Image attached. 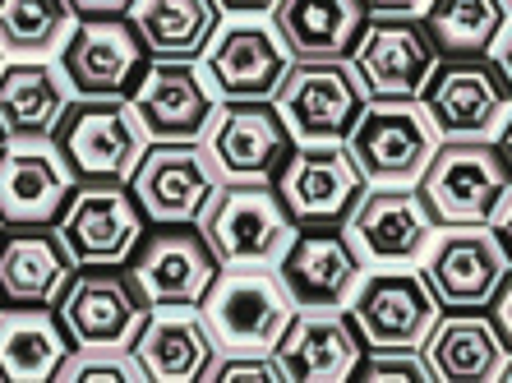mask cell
Instances as JSON below:
<instances>
[{"mask_svg":"<svg viewBox=\"0 0 512 383\" xmlns=\"http://www.w3.org/2000/svg\"><path fill=\"white\" fill-rule=\"evenodd\" d=\"M194 227L208 240V250L217 254L222 268H273L282 259V250L291 245V236L300 231L273 180H222L213 199L203 204Z\"/></svg>","mask_w":512,"mask_h":383,"instance_id":"obj_1","label":"cell"},{"mask_svg":"<svg viewBox=\"0 0 512 383\" xmlns=\"http://www.w3.org/2000/svg\"><path fill=\"white\" fill-rule=\"evenodd\" d=\"M434 227H485L499 199H508V153L494 139H439L416 180Z\"/></svg>","mask_w":512,"mask_h":383,"instance_id":"obj_2","label":"cell"},{"mask_svg":"<svg viewBox=\"0 0 512 383\" xmlns=\"http://www.w3.org/2000/svg\"><path fill=\"white\" fill-rule=\"evenodd\" d=\"M342 144L365 185H416L439 148V130L420 97H370Z\"/></svg>","mask_w":512,"mask_h":383,"instance_id":"obj_3","label":"cell"},{"mask_svg":"<svg viewBox=\"0 0 512 383\" xmlns=\"http://www.w3.org/2000/svg\"><path fill=\"white\" fill-rule=\"evenodd\" d=\"M51 144L74 180H130L134 162L148 148V134L130 97H70L51 130Z\"/></svg>","mask_w":512,"mask_h":383,"instance_id":"obj_4","label":"cell"},{"mask_svg":"<svg viewBox=\"0 0 512 383\" xmlns=\"http://www.w3.org/2000/svg\"><path fill=\"white\" fill-rule=\"evenodd\" d=\"M203 319L213 328L217 351H273L282 328L291 324V296H286L277 268L245 264V268H217L213 287L199 300Z\"/></svg>","mask_w":512,"mask_h":383,"instance_id":"obj_5","label":"cell"},{"mask_svg":"<svg viewBox=\"0 0 512 383\" xmlns=\"http://www.w3.org/2000/svg\"><path fill=\"white\" fill-rule=\"evenodd\" d=\"M370 93L356 79L351 60H291L273 107L296 144H342Z\"/></svg>","mask_w":512,"mask_h":383,"instance_id":"obj_6","label":"cell"},{"mask_svg":"<svg viewBox=\"0 0 512 383\" xmlns=\"http://www.w3.org/2000/svg\"><path fill=\"white\" fill-rule=\"evenodd\" d=\"M51 310L74 347H130L148 300L139 296L125 264H84L65 277Z\"/></svg>","mask_w":512,"mask_h":383,"instance_id":"obj_7","label":"cell"},{"mask_svg":"<svg viewBox=\"0 0 512 383\" xmlns=\"http://www.w3.org/2000/svg\"><path fill=\"white\" fill-rule=\"evenodd\" d=\"M148 47L130 14H97L79 19L56 51V65L65 74L74 97H130L148 70Z\"/></svg>","mask_w":512,"mask_h":383,"instance_id":"obj_8","label":"cell"},{"mask_svg":"<svg viewBox=\"0 0 512 383\" xmlns=\"http://www.w3.org/2000/svg\"><path fill=\"white\" fill-rule=\"evenodd\" d=\"M51 227H56L65 254L74 259V268L125 264L148 227V217L139 213L125 180H79Z\"/></svg>","mask_w":512,"mask_h":383,"instance_id":"obj_9","label":"cell"},{"mask_svg":"<svg viewBox=\"0 0 512 383\" xmlns=\"http://www.w3.org/2000/svg\"><path fill=\"white\" fill-rule=\"evenodd\" d=\"M420 107L439 139H494L508 125V74L485 56H443L420 93Z\"/></svg>","mask_w":512,"mask_h":383,"instance_id":"obj_10","label":"cell"},{"mask_svg":"<svg viewBox=\"0 0 512 383\" xmlns=\"http://www.w3.org/2000/svg\"><path fill=\"white\" fill-rule=\"evenodd\" d=\"M125 185H130L134 204L153 227H185V222H199L203 204L213 199L222 176H217L213 157L199 139H185V144L148 139Z\"/></svg>","mask_w":512,"mask_h":383,"instance_id":"obj_11","label":"cell"},{"mask_svg":"<svg viewBox=\"0 0 512 383\" xmlns=\"http://www.w3.org/2000/svg\"><path fill=\"white\" fill-rule=\"evenodd\" d=\"M342 231L356 245L360 264L374 268H416L429 240L439 236L416 185H365Z\"/></svg>","mask_w":512,"mask_h":383,"instance_id":"obj_12","label":"cell"},{"mask_svg":"<svg viewBox=\"0 0 512 383\" xmlns=\"http://www.w3.org/2000/svg\"><path fill=\"white\" fill-rule=\"evenodd\" d=\"M439 314V300L420 268L360 273L356 291L346 300V319L356 324L365 347H420Z\"/></svg>","mask_w":512,"mask_h":383,"instance_id":"obj_13","label":"cell"},{"mask_svg":"<svg viewBox=\"0 0 512 383\" xmlns=\"http://www.w3.org/2000/svg\"><path fill=\"white\" fill-rule=\"evenodd\" d=\"M74 185L51 134H10L0 144V227H51Z\"/></svg>","mask_w":512,"mask_h":383,"instance_id":"obj_14","label":"cell"},{"mask_svg":"<svg viewBox=\"0 0 512 383\" xmlns=\"http://www.w3.org/2000/svg\"><path fill=\"white\" fill-rule=\"evenodd\" d=\"M222 180H273L296 153V139L277 116L273 97L259 102H222L199 139Z\"/></svg>","mask_w":512,"mask_h":383,"instance_id":"obj_15","label":"cell"},{"mask_svg":"<svg viewBox=\"0 0 512 383\" xmlns=\"http://www.w3.org/2000/svg\"><path fill=\"white\" fill-rule=\"evenodd\" d=\"M439 60L420 14H370L351 51V70L370 97H420Z\"/></svg>","mask_w":512,"mask_h":383,"instance_id":"obj_16","label":"cell"},{"mask_svg":"<svg viewBox=\"0 0 512 383\" xmlns=\"http://www.w3.org/2000/svg\"><path fill=\"white\" fill-rule=\"evenodd\" d=\"M217 254L208 250V240L199 236L194 222L185 227H157L143 231L139 245L125 259V273L134 277L139 296L153 305H199L203 291L217 277Z\"/></svg>","mask_w":512,"mask_h":383,"instance_id":"obj_17","label":"cell"},{"mask_svg":"<svg viewBox=\"0 0 512 383\" xmlns=\"http://www.w3.org/2000/svg\"><path fill=\"white\" fill-rule=\"evenodd\" d=\"M273 185L296 227H342L365 194V176L356 171L346 144H296Z\"/></svg>","mask_w":512,"mask_h":383,"instance_id":"obj_18","label":"cell"},{"mask_svg":"<svg viewBox=\"0 0 512 383\" xmlns=\"http://www.w3.org/2000/svg\"><path fill=\"white\" fill-rule=\"evenodd\" d=\"M443 236L429 240L420 273L439 300V310H485L499 282H508L503 240L485 227H439Z\"/></svg>","mask_w":512,"mask_h":383,"instance_id":"obj_19","label":"cell"},{"mask_svg":"<svg viewBox=\"0 0 512 383\" xmlns=\"http://www.w3.org/2000/svg\"><path fill=\"white\" fill-rule=\"evenodd\" d=\"M273 268L296 310H346L365 273L342 227H300Z\"/></svg>","mask_w":512,"mask_h":383,"instance_id":"obj_20","label":"cell"},{"mask_svg":"<svg viewBox=\"0 0 512 383\" xmlns=\"http://www.w3.org/2000/svg\"><path fill=\"white\" fill-rule=\"evenodd\" d=\"M130 107L148 139L185 144V139H203L217 111V93L203 79L199 60H148L139 88L130 93Z\"/></svg>","mask_w":512,"mask_h":383,"instance_id":"obj_21","label":"cell"},{"mask_svg":"<svg viewBox=\"0 0 512 383\" xmlns=\"http://www.w3.org/2000/svg\"><path fill=\"white\" fill-rule=\"evenodd\" d=\"M199 65H203V79L213 84V93H222L227 102H259V97L277 93L291 56L277 42L273 24H263V19H231L227 28L213 33Z\"/></svg>","mask_w":512,"mask_h":383,"instance_id":"obj_22","label":"cell"},{"mask_svg":"<svg viewBox=\"0 0 512 383\" xmlns=\"http://www.w3.org/2000/svg\"><path fill=\"white\" fill-rule=\"evenodd\" d=\"M143 379L153 383H199L217 356L213 328L199 305H153L130 342Z\"/></svg>","mask_w":512,"mask_h":383,"instance_id":"obj_23","label":"cell"},{"mask_svg":"<svg viewBox=\"0 0 512 383\" xmlns=\"http://www.w3.org/2000/svg\"><path fill=\"white\" fill-rule=\"evenodd\" d=\"M356 324L342 310H296L282 337L273 342V360L282 365L286 383H337L351 379V365L360 360Z\"/></svg>","mask_w":512,"mask_h":383,"instance_id":"obj_24","label":"cell"},{"mask_svg":"<svg viewBox=\"0 0 512 383\" xmlns=\"http://www.w3.org/2000/svg\"><path fill=\"white\" fill-rule=\"evenodd\" d=\"M439 383H494L508 374V337L480 310H448L420 342Z\"/></svg>","mask_w":512,"mask_h":383,"instance_id":"obj_25","label":"cell"},{"mask_svg":"<svg viewBox=\"0 0 512 383\" xmlns=\"http://www.w3.org/2000/svg\"><path fill=\"white\" fill-rule=\"evenodd\" d=\"M268 14L291 60H351L370 24L365 0H277Z\"/></svg>","mask_w":512,"mask_h":383,"instance_id":"obj_26","label":"cell"},{"mask_svg":"<svg viewBox=\"0 0 512 383\" xmlns=\"http://www.w3.org/2000/svg\"><path fill=\"white\" fill-rule=\"evenodd\" d=\"M74 273L56 227H10L0 240V300L5 305H51Z\"/></svg>","mask_w":512,"mask_h":383,"instance_id":"obj_27","label":"cell"},{"mask_svg":"<svg viewBox=\"0 0 512 383\" xmlns=\"http://www.w3.org/2000/svg\"><path fill=\"white\" fill-rule=\"evenodd\" d=\"M70 337L51 305L0 310V383H47L70 356Z\"/></svg>","mask_w":512,"mask_h":383,"instance_id":"obj_28","label":"cell"},{"mask_svg":"<svg viewBox=\"0 0 512 383\" xmlns=\"http://www.w3.org/2000/svg\"><path fill=\"white\" fill-rule=\"evenodd\" d=\"M70 84L56 60H5L0 70V130L10 134H51L60 111L70 107Z\"/></svg>","mask_w":512,"mask_h":383,"instance_id":"obj_29","label":"cell"},{"mask_svg":"<svg viewBox=\"0 0 512 383\" xmlns=\"http://www.w3.org/2000/svg\"><path fill=\"white\" fill-rule=\"evenodd\" d=\"M130 24L153 60H199L222 28V10L217 0H134Z\"/></svg>","mask_w":512,"mask_h":383,"instance_id":"obj_30","label":"cell"},{"mask_svg":"<svg viewBox=\"0 0 512 383\" xmlns=\"http://www.w3.org/2000/svg\"><path fill=\"white\" fill-rule=\"evenodd\" d=\"M420 24L439 56H485L499 28H508V0H425Z\"/></svg>","mask_w":512,"mask_h":383,"instance_id":"obj_31","label":"cell"},{"mask_svg":"<svg viewBox=\"0 0 512 383\" xmlns=\"http://www.w3.org/2000/svg\"><path fill=\"white\" fill-rule=\"evenodd\" d=\"M74 24L70 0H0V51L5 60H56Z\"/></svg>","mask_w":512,"mask_h":383,"instance_id":"obj_32","label":"cell"},{"mask_svg":"<svg viewBox=\"0 0 512 383\" xmlns=\"http://www.w3.org/2000/svg\"><path fill=\"white\" fill-rule=\"evenodd\" d=\"M60 383H143L130 347H70L56 370Z\"/></svg>","mask_w":512,"mask_h":383,"instance_id":"obj_33","label":"cell"},{"mask_svg":"<svg viewBox=\"0 0 512 383\" xmlns=\"http://www.w3.org/2000/svg\"><path fill=\"white\" fill-rule=\"evenodd\" d=\"M351 379L365 383H434L420 347H365L351 365Z\"/></svg>","mask_w":512,"mask_h":383,"instance_id":"obj_34","label":"cell"},{"mask_svg":"<svg viewBox=\"0 0 512 383\" xmlns=\"http://www.w3.org/2000/svg\"><path fill=\"white\" fill-rule=\"evenodd\" d=\"M203 383H286L273 351H217Z\"/></svg>","mask_w":512,"mask_h":383,"instance_id":"obj_35","label":"cell"},{"mask_svg":"<svg viewBox=\"0 0 512 383\" xmlns=\"http://www.w3.org/2000/svg\"><path fill=\"white\" fill-rule=\"evenodd\" d=\"M134 0H70V10L79 19H97V14H130Z\"/></svg>","mask_w":512,"mask_h":383,"instance_id":"obj_36","label":"cell"},{"mask_svg":"<svg viewBox=\"0 0 512 383\" xmlns=\"http://www.w3.org/2000/svg\"><path fill=\"white\" fill-rule=\"evenodd\" d=\"M273 5H277V0H217V10L236 14V19H263Z\"/></svg>","mask_w":512,"mask_h":383,"instance_id":"obj_37","label":"cell"},{"mask_svg":"<svg viewBox=\"0 0 512 383\" xmlns=\"http://www.w3.org/2000/svg\"><path fill=\"white\" fill-rule=\"evenodd\" d=\"M425 0H365V10L370 14H420Z\"/></svg>","mask_w":512,"mask_h":383,"instance_id":"obj_38","label":"cell"},{"mask_svg":"<svg viewBox=\"0 0 512 383\" xmlns=\"http://www.w3.org/2000/svg\"><path fill=\"white\" fill-rule=\"evenodd\" d=\"M0 70H5V51H0Z\"/></svg>","mask_w":512,"mask_h":383,"instance_id":"obj_39","label":"cell"},{"mask_svg":"<svg viewBox=\"0 0 512 383\" xmlns=\"http://www.w3.org/2000/svg\"><path fill=\"white\" fill-rule=\"evenodd\" d=\"M0 144H5V130H0Z\"/></svg>","mask_w":512,"mask_h":383,"instance_id":"obj_40","label":"cell"}]
</instances>
